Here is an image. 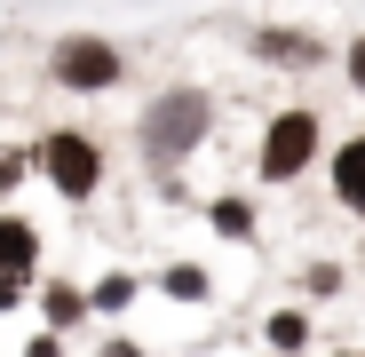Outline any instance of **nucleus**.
<instances>
[{
    "instance_id": "1",
    "label": "nucleus",
    "mask_w": 365,
    "mask_h": 357,
    "mask_svg": "<svg viewBox=\"0 0 365 357\" xmlns=\"http://www.w3.org/2000/svg\"><path fill=\"white\" fill-rule=\"evenodd\" d=\"M207 95H191V88H175V95H159L151 111H143V151L151 159H182L199 135H207Z\"/></svg>"
},
{
    "instance_id": "2",
    "label": "nucleus",
    "mask_w": 365,
    "mask_h": 357,
    "mask_svg": "<svg viewBox=\"0 0 365 357\" xmlns=\"http://www.w3.org/2000/svg\"><path fill=\"white\" fill-rule=\"evenodd\" d=\"M310 159H318V119L310 111L270 119V135H262V183H294Z\"/></svg>"
},
{
    "instance_id": "3",
    "label": "nucleus",
    "mask_w": 365,
    "mask_h": 357,
    "mask_svg": "<svg viewBox=\"0 0 365 357\" xmlns=\"http://www.w3.org/2000/svg\"><path fill=\"white\" fill-rule=\"evenodd\" d=\"M40 167H48V183L64 191V199H88V191L103 183V151H96L88 135H72V128L40 143Z\"/></svg>"
},
{
    "instance_id": "4",
    "label": "nucleus",
    "mask_w": 365,
    "mask_h": 357,
    "mask_svg": "<svg viewBox=\"0 0 365 357\" xmlns=\"http://www.w3.org/2000/svg\"><path fill=\"white\" fill-rule=\"evenodd\" d=\"M56 80H64V88H111V80H119V48L96 40V32L56 40Z\"/></svg>"
},
{
    "instance_id": "5",
    "label": "nucleus",
    "mask_w": 365,
    "mask_h": 357,
    "mask_svg": "<svg viewBox=\"0 0 365 357\" xmlns=\"http://www.w3.org/2000/svg\"><path fill=\"white\" fill-rule=\"evenodd\" d=\"M32 262H40V238H32V222L0 214V278H32Z\"/></svg>"
},
{
    "instance_id": "6",
    "label": "nucleus",
    "mask_w": 365,
    "mask_h": 357,
    "mask_svg": "<svg viewBox=\"0 0 365 357\" xmlns=\"http://www.w3.org/2000/svg\"><path fill=\"white\" fill-rule=\"evenodd\" d=\"M334 199L365 214V135H349V143H341V159H334Z\"/></svg>"
},
{
    "instance_id": "7",
    "label": "nucleus",
    "mask_w": 365,
    "mask_h": 357,
    "mask_svg": "<svg viewBox=\"0 0 365 357\" xmlns=\"http://www.w3.org/2000/svg\"><path fill=\"white\" fill-rule=\"evenodd\" d=\"M215 222H222V238H255V214H247V199H215Z\"/></svg>"
},
{
    "instance_id": "8",
    "label": "nucleus",
    "mask_w": 365,
    "mask_h": 357,
    "mask_svg": "<svg viewBox=\"0 0 365 357\" xmlns=\"http://www.w3.org/2000/svg\"><path fill=\"white\" fill-rule=\"evenodd\" d=\"M80 310H88V302H80V294H72V286H48V318H56V326H72Z\"/></svg>"
},
{
    "instance_id": "9",
    "label": "nucleus",
    "mask_w": 365,
    "mask_h": 357,
    "mask_svg": "<svg viewBox=\"0 0 365 357\" xmlns=\"http://www.w3.org/2000/svg\"><path fill=\"white\" fill-rule=\"evenodd\" d=\"M167 294H175V302H199V294H207V278L182 262V270H167Z\"/></svg>"
},
{
    "instance_id": "10",
    "label": "nucleus",
    "mask_w": 365,
    "mask_h": 357,
    "mask_svg": "<svg viewBox=\"0 0 365 357\" xmlns=\"http://www.w3.org/2000/svg\"><path fill=\"white\" fill-rule=\"evenodd\" d=\"M128 294H135L128 278H103V286H96V310H128Z\"/></svg>"
},
{
    "instance_id": "11",
    "label": "nucleus",
    "mask_w": 365,
    "mask_h": 357,
    "mask_svg": "<svg viewBox=\"0 0 365 357\" xmlns=\"http://www.w3.org/2000/svg\"><path fill=\"white\" fill-rule=\"evenodd\" d=\"M270 341L278 349H302V318H270Z\"/></svg>"
},
{
    "instance_id": "12",
    "label": "nucleus",
    "mask_w": 365,
    "mask_h": 357,
    "mask_svg": "<svg viewBox=\"0 0 365 357\" xmlns=\"http://www.w3.org/2000/svg\"><path fill=\"white\" fill-rule=\"evenodd\" d=\"M24 167H32L24 151H0V191H9V183H24Z\"/></svg>"
},
{
    "instance_id": "13",
    "label": "nucleus",
    "mask_w": 365,
    "mask_h": 357,
    "mask_svg": "<svg viewBox=\"0 0 365 357\" xmlns=\"http://www.w3.org/2000/svg\"><path fill=\"white\" fill-rule=\"evenodd\" d=\"M341 64H349V80L365 88V40H349V56H341Z\"/></svg>"
},
{
    "instance_id": "14",
    "label": "nucleus",
    "mask_w": 365,
    "mask_h": 357,
    "mask_svg": "<svg viewBox=\"0 0 365 357\" xmlns=\"http://www.w3.org/2000/svg\"><path fill=\"white\" fill-rule=\"evenodd\" d=\"M24 302V278H0V310H16Z\"/></svg>"
},
{
    "instance_id": "15",
    "label": "nucleus",
    "mask_w": 365,
    "mask_h": 357,
    "mask_svg": "<svg viewBox=\"0 0 365 357\" xmlns=\"http://www.w3.org/2000/svg\"><path fill=\"white\" fill-rule=\"evenodd\" d=\"M24 357H56V333H40V341H32V349H24Z\"/></svg>"
}]
</instances>
